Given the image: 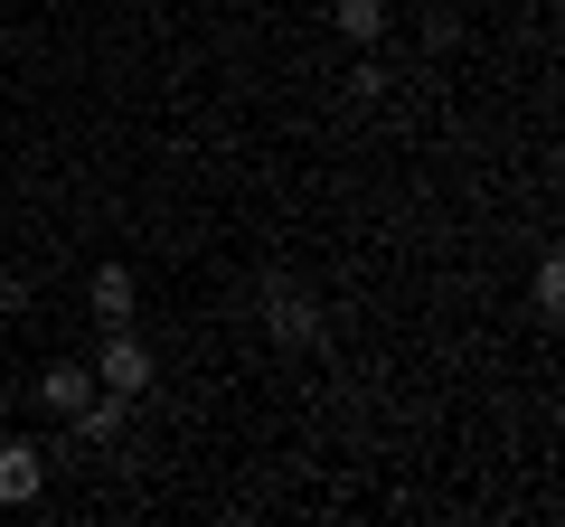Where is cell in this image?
<instances>
[{
    "label": "cell",
    "mask_w": 565,
    "mask_h": 527,
    "mask_svg": "<svg viewBox=\"0 0 565 527\" xmlns=\"http://www.w3.org/2000/svg\"><path fill=\"white\" fill-rule=\"evenodd\" d=\"M20 311H29V283H20V273H0V321H20Z\"/></svg>",
    "instance_id": "cell-10"
},
{
    "label": "cell",
    "mask_w": 565,
    "mask_h": 527,
    "mask_svg": "<svg viewBox=\"0 0 565 527\" xmlns=\"http://www.w3.org/2000/svg\"><path fill=\"white\" fill-rule=\"evenodd\" d=\"M66 424H76L85 443L104 452V443H122V424H132V396H114V386H95V396H85V406L66 415Z\"/></svg>",
    "instance_id": "cell-4"
},
{
    "label": "cell",
    "mask_w": 565,
    "mask_h": 527,
    "mask_svg": "<svg viewBox=\"0 0 565 527\" xmlns=\"http://www.w3.org/2000/svg\"><path fill=\"white\" fill-rule=\"evenodd\" d=\"M330 29H340L349 47H377L386 39V0H330Z\"/></svg>",
    "instance_id": "cell-7"
},
{
    "label": "cell",
    "mask_w": 565,
    "mask_h": 527,
    "mask_svg": "<svg viewBox=\"0 0 565 527\" xmlns=\"http://www.w3.org/2000/svg\"><path fill=\"white\" fill-rule=\"evenodd\" d=\"M85 396H95V367H76V358H57V367L39 377V406H47V415H76Z\"/></svg>",
    "instance_id": "cell-6"
},
{
    "label": "cell",
    "mask_w": 565,
    "mask_h": 527,
    "mask_svg": "<svg viewBox=\"0 0 565 527\" xmlns=\"http://www.w3.org/2000/svg\"><path fill=\"white\" fill-rule=\"evenodd\" d=\"M264 330H274V348H311L321 340V302H311L292 273H274V283H264Z\"/></svg>",
    "instance_id": "cell-1"
},
{
    "label": "cell",
    "mask_w": 565,
    "mask_h": 527,
    "mask_svg": "<svg viewBox=\"0 0 565 527\" xmlns=\"http://www.w3.org/2000/svg\"><path fill=\"white\" fill-rule=\"evenodd\" d=\"M47 490V452L39 443H0V508H29Z\"/></svg>",
    "instance_id": "cell-3"
},
{
    "label": "cell",
    "mask_w": 565,
    "mask_h": 527,
    "mask_svg": "<svg viewBox=\"0 0 565 527\" xmlns=\"http://www.w3.org/2000/svg\"><path fill=\"white\" fill-rule=\"evenodd\" d=\"M85 302H95V321H104V330H122V321H132V264H95Z\"/></svg>",
    "instance_id": "cell-5"
},
{
    "label": "cell",
    "mask_w": 565,
    "mask_h": 527,
    "mask_svg": "<svg viewBox=\"0 0 565 527\" xmlns=\"http://www.w3.org/2000/svg\"><path fill=\"white\" fill-rule=\"evenodd\" d=\"M537 311H565V264H556V255L537 264Z\"/></svg>",
    "instance_id": "cell-8"
},
{
    "label": "cell",
    "mask_w": 565,
    "mask_h": 527,
    "mask_svg": "<svg viewBox=\"0 0 565 527\" xmlns=\"http://www.w3.org/2000/svg\"><path fill=\"white\" fill-rule=\"evenodd\" d=\"M377 95H386V66H367V57H359V76H349V104H377Z\"/></svg>",
    "instance_id": "cell-9"
},
{
    "label": "cell",
    "mask_w": 565,
    "mask_h": 527,
    "mask_svg": "<svg viewBox=\"0 0 565 527\" xmlns=\"http://www.w3.org/2000/svg\"><path fill=\"white\" fill-rule=\"evenodd\" d=\"M95 386H114V396H141V386H151V348L132 340V321L104 330V348H95Z\"/></svg>",
    "instance_id": "cell-2"
}]
</instances>
